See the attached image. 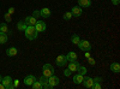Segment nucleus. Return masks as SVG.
<instances>
[{
  "mask_svg": "<svg viewBox=\"0 0 120 89\" xmlns=\"http://www.w3.org/2000/svg\"><path fill=\"white\" fill-rule=\"evenodd\" d=\"M71 13H72V16H75V17H79V16L82 15V7L73 6L72 10H71Z\"/></svg>",
  "mask_w": 120,
  "mask_h": 89,
  "instance_id": "obj_10",
  "label": "nucleus"
},
{
  "mask_svg": "<svg viewBox=\"0 0 120 89\" xmlns=\"http://www.w3.org/2000/svg\"><path fill=\"white\" fill-rule=\"evenodd\" d=\"M56 65L58 66H65L66 65V63H67V59H66V55H64V54H60V55H58V58H56Z\"/></svg>",
  "mask_w": 120,
  "mask_h": 89,
  "instance_id": "obj_6",
  "label": "nucleus"
},
{
  "mask_svg": "<svg viewBox=\"0 0 120 89\" xmlns=\"http://www.w3.org/2000/svg\"><path fill=\"white\" fill-rule=\"evenodd\" d=\"M112 3H113V5H119L120 0H112Z\"/></svg>",
  "mask_w": 120,
  "mask_h": 89,
  "instance_id": "obj_33",
  "label": "nucleus"
},
{
  "mask_svg": "<svg viewBox=\"0 0 120 89\" xmlns=\"http://www.w3.org/2000/svg\"><path fill=\"white\" fill-rule=\"evenodd\" d=\"M0 89H5V87H4V84L0 82Z\"/></svg>",
  "mask_w": 120,
  "mask_h": 89,
  "instance_id": "obj_35",
  "label": "nucleus"
},
{
  "mask_svg": "<svg viewBox=\"0 0 120 89\" xmlns=\"http://www.w3.org/2000/svg\"><path fill=\"white\" fill-rule=\"evenodd\" d=\"M79 67V63L77 60H73V62H68V67L71 70V72H76L77 71V69Z\"/></svg>",
  "mask_w": 120,
  "mask_h": 89,
  "instance_id": "obj_8",
  "label": "nucleus"
},
{
  "mask_svg": "<svg viewBox=\"0 0 120 89\" xmlns=\"http://www.w3.org/2000/svg\"><path fill=\"white\" fill-rule=\"evenodd\" d=\"M13 12H15V7H11V8L8 10V13H10V15H12Z\"/></svg>",
  "mask_w": 120,
  "mask_h": 89,
  "instance_id": "obj_34",
  "label": "nucleus"
},
{
  "mask_svg": "<svg viewBox=\"0 0 120 89\" xmlns=\"http://www.w3.org/2000/svg\"><path fill=\"white\" fill-rule=\"evenodd\" d=\"M40 16H42L43 18H48L51 17V10L47 8V7H43L41 11H40Z\"/></svg>",
  "mask_w": 120,
  "mask_h": 89,
  "instance_id": "obj_12",
  "label": "nucleus"
},
{
  "mask_svg": "<svg viewBox=\"0 0 120 89\" xmlns=\"http://www.w3.org/2000/svg\"><path fill=\"white\" fill-rule=\"evenodd\" d=\"M33 17H35V18L40 17V11H38V10H35V11L33 12Z\"/></svg>",
  "mask_w": 120,
  "mask_h": 89,
  "instance_id": "obj_31",
  "label": "nucleus"
},
{
  "mask_svg": "<svg viewBox=\"0 0 120 89\" xmlns=\"http://www.w3.org/2000/svg\"><path fill=\"white\" fill-rule=\"evenodd\" d=\"M77 71H78V74H79V75L84 76V75L86 74V67H85V66H81V65H79V67L77 69Z\"/></svg>",
  "mask_w": 120,
  "mask_h": 89,
  "instance_id": "obj_20",
  "label": "nucleus"
},
{
  "mask_svg": "<svg viewBox=\"0 0 120 89\" xmlns=\"http://www.w3.org/2000/svg\"><path fill=\"white\" fill-rule=\"evenodd\" d=\"M1 83L4 84L5 89H13L15 85H13V80L10 76H6V77H3V80H1Z\"/></svg>",
  "mask_w": 120,
  "mask_h": 89,
  "instance_id": "obj_2",
  "label": "nucleus"
},
{
  "mask_svg": "<svg viewBox=\"0 0 120 89\" xmlns=\"http://www.w3.org/2000/svg\"><path fill=\"white\" fill-rule=\"evenodd\" d=\"M79 7H90L91 6V0H78Z\"/></svg>",
  "mask_w": 120,
  "mask_h": 89,
  "instance_id": "obj_13",
  "label": "nucleus"
},
{
  "mask_svg": "<svg viewBox=\"0 0 120 89\" xmlns=\"http://www.w3.org/2000/svg\"><path fill=\"white\" fill-rule=\"evenodd\" d=\"M83 77H84V76L77 74V75L73 77V83H76V84H81V83L83 82Z\"/></svg>",
  "mask_w": 120,
  "mask_h": 89,
  "instance_id": "obj_18",
  "label": "nucleus"
},
{
  "mask_svg": "<svg viewBox=\"0 0 120 89\" xmlns=\"http://www.w3.org/2000/svg\"><path fill=\"white\" fill-rule=\"evenodd\" d=\"M71 74H72V72H71V70H70V69H66V70L64 71V76H65V77H70V76H71Z\"/></svg>",
  "mask_w": 120,
  "mask_h": 89,
  "instance_id": "obj_27",
  "label": "nucleus"
},
{
  "mask_svg": "<svg viewBox=\"0 0 120 89\" xmlns=\"http://www.w3.org/2000/svg\"><path fill=\"white\" fill-rule=\"evenodd\" d=\"M8 31V28H7V24H5V23H1L0 24V33H7Z\"/></svg>",
  "mask_w": 120,
  "mask_h": 89,
  "instance_id": "obj_23",
  "label": "nucleus"
},
{
  "mask_svg": "<svg viewBox=\"0 0 120 89\" xmlns=\"http://www.w3.org/2000/svg\"><path fill=\"white\" fill-rule=\"evenodd\" d=\"M91 88H94V89H101L102 85H101V83H98V82H94Z\"/></svg>",
  "mask_w": 120,
  "mask_h": 89,
  "instance_id": "obj_26",
  "label": "nucleus"
},
{
  "mask_svg": "<svg viewBox=\"0 0 120 89\" xmlns=\"http://www.w3.org/2000/svg\"><path fill=\"white\" fill-rule=\"evenodd\" d=\"M36 22H37L36 18L33 17V16H29V17L25 18V24H26V25H35Z\"/></svg>",
  "mask_w": 120,
  "mask_h": 89,
  "instance_id": "obj_14",
  "label": "nucleus"
},
{
  "mask_svg": "<svg viewBox=\"0 0 120 89\" xmlns=\"http://www.w3.org/2000/svg\"><path fill=\"white\" fill-rule=\"evenodd\" d=\"M111 71H113V72H115V74H119L120 72V65H119V63H113V64H111Z\"/></svg>",
  "mask_w": 120,
  "mask_h": 89,
  "instance_id": "obj_15",
  "label": "nucleus"
},
{
  "mask_svg": "<svg viewBox=\"0 0 120 89\" xmlns=\"http://www.w3.org/2000/svg\"><path fill=\"white\" fill-rule=\"evenodd\" d=\"M1 80H3V77H1V76H0V82H1Z\"/></svg>",
  "mask_w": 120,
  "mask_h": 89,
  "instance_id": "obj_37",
  "label": "nucleus"
},
{
  "mask_svg": "<svg viewBox=\"0 0 120 89\" xmlns=\"http://www.w3.org/2000/svg\"><path fill=\"white\" fill-rule=\"evenodd\" d=\"M17 48L16 47H11V48H8L7 51H6V53H7V55L8 57H15V55H17Z\"/></svg>",
  "mask_w": 120,
  "mask_h": 89,
  "instance_id": "obj_17",
  "label": "nucleus"
},
{
  "mask_svg": "<svg viewBox=\"0 0 120 89\" xmlns=\"http://www.w3.org/2000/svg\"><path fill=\"white\" fill-rule=\"evenodd\" d=\"M59 82H60V80H59L56 76H54V75H52V76H49V77H48V84L51 85L52 88H54L55 85H58Z\"/></svg>",
  "mask_w": 120,
  "mask_h": 89,
  "instance_id": "obj_5",
  "label": "nucleus"
},
{
  "mask_svg": "<svg viewBox=\"0 0 120 89\" xmlns=\"http://www.w3.org/2000/svg\"><path fill=\"white\" fill-rule=\"evenodd\" d=\"M35 28L38 33H42V31L46 30V23L43 21H37L36 24H35Z\"/></svg>",
  "mask_w": 120,
  "mask_h": 89,
  "instance_id": "obj_7",
  "label": "nucleus"
},
{
  "mask_svg": "<svg viewBox=\"0 0 120 89\" xmlns=\"http://www.w3.org/2000/svg\"><path fill=\"white\" fill-rule=\"evenodd\" d=\"M7 42V35L5 33H0V45H4Z\"/></svg>",
  "mask_w": 120,
  "mask_h": 89,
  "instance_id": "obj_19",
  "label": "nucleus"
},
{
  "mask_svg": "<svg viewBox=\"0 0 120 89\" xmlns=\"http://www.w3.org/2000/svg\"><path fill=\"white\" fill-rule=\"evenodd\" d=\"M71 18H72V13L71 12H65V15H64V19H65V21H70Z\"/></svg>",
  "mask_w": 120,
  "mask_h": 89,
  "instance_id": "obj_25",
  "label": "nucleus"
},
{
  "mask_svg": "<svg viewBox=\"0 0 120 89\" xmlns=\"http://www.w3.org/2000/svg\"><path fill=\"white\" fill-rule=\"evenodd\" d=\"M94 80V82H98V83H101L102 81H103V78L102 77H95V78H93Z\"/></svg>",
  "mask_w": 120,
  "mask_h": 89,
  "instance_id": "obj_30",
  "label": "nucleus"
},
{
  "mask_svg": "<svg viewBox=\"0 0 120 89\" xmlns=\"http://www.w3.org/2000/svg\"><path fill=\"white\" fill-rule=\"evenodd\" d=\"M79 40H81V39H79V36H78L77 34H73V35L71 36V41H72L73 45H77V43L79 42Z\"/></svg>",
  "mask_w": 120,
  "mask_h": 89,
  "instance_id": "obj_21",
  "label": "nucleus"
},
{
  "mask_svg": "<svg viewBox=\"0 0 120 89\" xmlns=\"http://www.w3.org/2000/svg\"><path fill=\"white\" fill-rule=\"evenodd\" d=\"M24 31H25V37L28 40H35L38 35V31L36 30L35 25H26Z\"/></svg>",
  "mask_w": 120,
  "mask_h": 89,
  "instance_id": "obj_1",
  "label": "nucleus"
},
{
  "mask_svg": "<svg viewBox=\"0 0 120 89\" xmlns=\"http://www.w3.org/2000/svg\"><path fill=\"white\" fill-rule=\"evenodd\" d=\"M5 21H6L7 23L11 22V15H10V13H6V15H5Z\"/></svg>",
  "mask_w": 120,
  "mask_h": 89,
  "instance_id": "obj_29",
  "label": "nucleus"
},
{
  "mask_svg": "<svg viewBox=\"0 0 120 89\" xmlns=\"http://www.w3.org/2000/svg\"><path fill=\"white\" fill-rule=\"evenodd\" d=\"M84 83V87L85 88H91L93 87V83H94V80L91 77H83V82Z\"/></svg>",
  "mask_w": 120,
  "mask_h": 89,
  "instance_id": "obj_9",
  "label": "nucleus"
},
{
  "mask_svg": "<svg viewBox=\"0 0 120 89\" xmlns=\"http://www.w3.org/2000/svg\"><path fill=\"white\" fill-rule=\"evenodd\" d=\"M88 63H89L90 65H95L96 62H95V59H94V58H90V57H89V58H88Z\"/></svg>",
  "mask_w": 120,
  "mask_h": 89,
  "instance_id": "obj_28",
  "label": "nucleus"
},
{
  "mask_svg": "<svg viewBox=\"0 0 120 89\" xmlns=\"http://www.w3.org/2000/svg\"><path fill=\"white\" fill-rule=\"evenodd\" d=\"M13 85H15V88H17V87L19 85V81H18V80H15V81H13Z\"/></svg>",
  "mask_w": 120,
  "mask_h": 89,
  "instance_id": "obj_32",
  "label": "nucleus"
},
{
  "mask_svg": "<svg viewBox=\"0 0 120 89\" xmlns=\"http://www.w3.org/2000/svg\"><path fill=\"white\" fill-rule=\"evenodd\" d=\"M85 57H86V58H89V57H90V53H89V51H86V53H85Z\"/></svg>",
  "mask_w": 120,
  "mask_h": 89,
  "instance_id": "obj_36",
  "label": "nucleus"
},
{
  "mask_svg": "<svg viewBox=\"0 0 120 89\" xmlns=\"http://www.w3.org/2000/svg\"><path fill=\"white\" fill-rule=\"evenodd\" d=\"M31 87H33L34 89H41V88H42V84L40 83L38 81H35V82L31 84Z\"/></svg>",
  "mask_w": 120,
  "mask_h": 89,
  "instance_id": "obj_24",
  "label": "nucleus"
},
{
  "mask_svg": "<svg viewBox=\"0 0 120 89\" xmlns=\"http://www.w3.org/2000/svg\"><path fill=\"white\" fill-rule=\"evenodd\" d=\"M77 54L75 52H70L68 54H66V59H67V62H73V60H77Z\"/></svg>",
  "mask_w": 120,
  "mask_h": 89,
  "instance_id": "obj_16",
  "label": "nucleus"
},
{
  "mask_svg": "<svg viewBox=\"0 0 120 89\" xmlns=\"http://www.w3.org/2000/svg\"><path fill=\"white\" fill-rule=\"evenodd\" d=\"M77 45H78L79 49H82V51H84V52L90 51V49H91V45H90V42L86 41V40H79V42Z\"/></svg>",
  "mask_w": 120,
  "mask_h": 89,
  "instance_id": "obj_4",
  "label": "nucleus"
},
{
  "mask_svg": "<svg viewBox=\"0 0 120 89\" xmlns=\"http://www.w3.org/2000/svg\"><path fill=\"white\" fill-rule=\"evenodd\" d=\"M35 81H36V78H35L33 75H29V76H26V77L24 78V84H25V85H31Z\"/></svg>",
  "mask_w": 120,
  "mask_h": 89,
  "instance_id": "obj_11",
  "label": "nucleus"
},
{
  "mask_svg": "<svg viewBox=\"0 0 120 89\" xmlns=\"http://www.w3.org/2000/svg\"><path fill=\"white\" fill-rule=\"evenodd\" d=\"M17 28H18V30H22V31H24V30H25V28H26L25 22H18Z\"/></svg>",
  "mask_w": 120,
  "mask_h": 89,
  "instance_id": "obj_22",
  "label": "nucleus"
},
{
  "mask_svg": "<svg viewBox=\"0 0 120 89\" xmlns=\"http://www.w3.org/2000/svg\"><path fill=\"white\" fill-rule=\"evenodd\" d=\"M42 71H43V76H46L47 78L49 76L54 75V69H53V66L51 64H45L43 67H42Z\"/></svg>",
  "mask_w": 120,
  "mask_h": 89,
  "instance_id": "obj_3",
  "label": "nucleus"
}]
</instances>
